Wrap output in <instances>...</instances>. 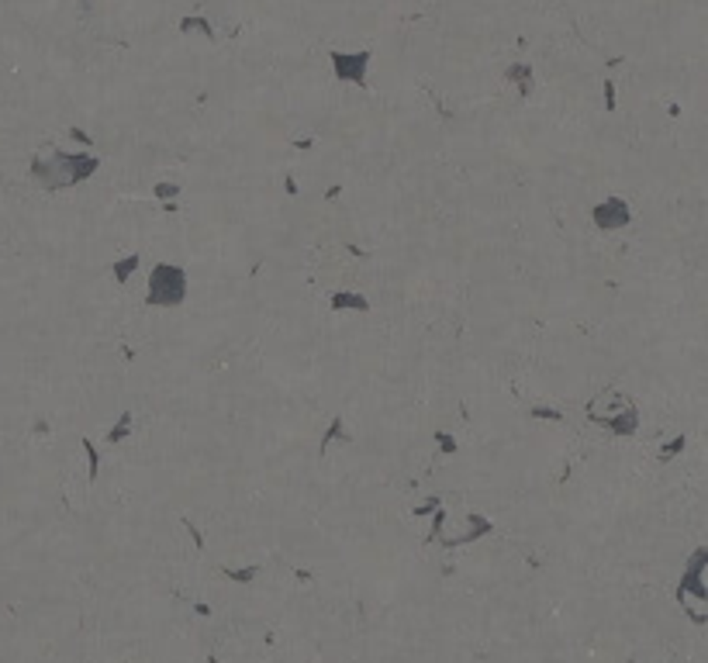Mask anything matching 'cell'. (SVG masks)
<instances>
[{
    "label": "cell",
    "instance_id": "obj_1",
    "mask_svg": "<svg viewBox=\"0 0 708 663\" xmlns=\"http://www.w3.org/2000/svg\"><path fill=\"white\" fill-rule=\"evenodd\" d=\"M187 294V277L184 270L177 266H156L152 277H149V304H159V307H173L177 301H184Z\"/></svg>",
    "mask_w": 708,
    "mask_h": 663
},
{
    "label": "cell",
    "instance_id": "obj_2",
    "mask_svg": "<svg viewBox=\"0 0 708 663\" xmlns=\"http://www.w3.org/2000/svg\"><path fill=\"white\" fill-rule=\"evenodd\" d=\"M332 66H335V77L339 80H349V83H360L367 87V66H370V52H332Z\"/></svg>",
    "mask_w": 708,
    "mask_h": 663
},
{
    "label": "cell",
    "instance_id": "obj_3",
    "mask_svg": "<svg viewBox=\"0 0 708 663\" xmlns=\"http://www.w3.org/2000/svg\"><path fill=\"white\" fill-rule=\"evenodd\" d=\"M595 218H598V225H605V228H615V225H622V221H629V207L622 204V200H605L598 211H595Z\"/></svg>",
    "mask_w": 708,
    "mask_h": 663
},
{
    "label": "cell",
    "instance_id": "obj_4",
    "mask_svg": "<svg viewBox=\"0 0 708 663\" xmlns=\"http://www.w3.org/2000/svg\"><path fill=\"white\" fill-rule=\"evenodd\" d=\"M508 80H515V83L522 87V94H529V90H532V70H529L525 63H515V66L508 70Z\"/></svg>",
    "mask_w": 708,
    "mask_h": 663
},
{
    "label": "cell",
    "instance_id": "obj_5",
    "mask_svg": "<svg viewBox=\"0 0 708 663\" xmlns=\"http://www.w3.org/2000/svg\"><path fill=\"white\" fill-rule=\"evenodd\" d=\"M180 31H201V35H207V38L214 35L207 17H184V21H180Z\"/></svg>",
    "mask_w": 708,
    "mask_h": 663
},
{
    "label": "cell",
    "instance_id": "obj_6",
    "mask_svg": "<svg viewBox=\"0 0 708 663\" xmlns=\"http://www.w3.org/2000/svg\"><path fill=\"white\" fill-rule=\"evenodd\" d=\"M605 104L615 107V87H611V83H605Z\"/></svg>",
    "mask_w": 708,
    "mask_h": 663
},
{
    "label": "cell",
    "instance_id": "obj_7",
    "mask_svg": "<svg viewBox=\"0 0 708 663\" xmlns=\"http://www.w3.org/2000/svg\"><path fill=\"white\" fill-rule=\"evenodd\" d=\"M156 193H159V197H173V193H177V187H170V184H163V187H156Z\"/></svg>",
    "mask_w": 708,
    "mask_h": 663
}]
</instances>
